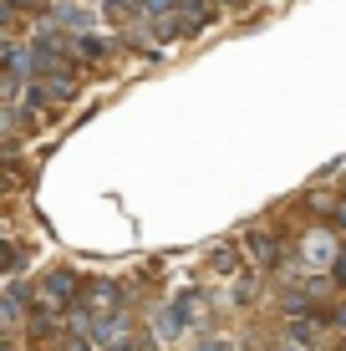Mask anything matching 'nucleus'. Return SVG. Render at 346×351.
<instances>
[{"instance_id": "nucleus-2", "label": "nucleus", "mask_w": 346, "mask_h": 351, "mask_svg": "<svg viewBox=\"0 0 346 351\" xmlns=\"http://www.w3.org/2000/svg\"><path fill=\"white\" fill-rule=\"evenodd\" d=\"M66 21H71V26H82V31H87V26H92V16H87V10H77V5H71V10H66Z\"/></svg>"}, {"instance_id": "nucleus-3", "label": "nucleus", "mask_w": 346, "mask_h": 351, "mask_svg": "<svg viewBox=\"0 0 346 351\" xmlns=\"http://www.w3.org/2000/svg\"><path fill=\"white\" fill-rule=\"evenodd\" d=\"M148 5H153V10H169V5H178V0H148Z\"/></svg>"}, {"instance_id": "nucleus-4", "label": "nucleus", "mask_w": 346, "mask_h": 351, "mask_svg": "<svg viewBox=\"0 0 346 351\" xmlns=\"http://www.w3.org/2000/svg\"><path fill=\"white\" fill-rule=\"evenodd\" d=\"M336 280H346V255H341V265H336Z\"/></svg>"}, {"instance_id": "nucleus-1", "label": "nucleus", "mask_w": 346, "mask_h": 351, "mask_svg": "<svg viewBox=\"0 0 346 351\" xmlns=\"http://www.w3.org/2000/svg\"><path fill=\"white\" fill-rule=\"evenodd\" d=\"M46 290H51V295H56V300H66V295H71V290H77V280H71V275L62 270V275H51V280H46Z\"/></svg>"}, {"instance_id": "nucleus-5", "label": "nucleus", "mask_w": 346, "mask_h": 351, "mask_svg": "<svg viewBox=\"0 0 346 351\" xmlns=\"http://www.w3.org/2000/svg\"><path fill=\"white\" fill-rule=\"evenodd\" d=\"M199 351H224V341H209V346H199Z\"/></svg>"}]
</instances>
